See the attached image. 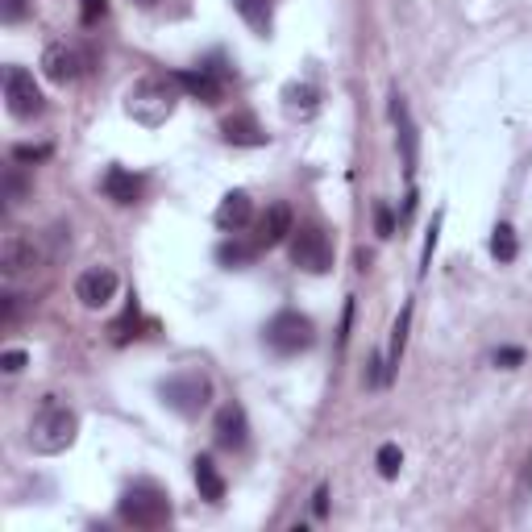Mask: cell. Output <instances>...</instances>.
Wrapping results in <instances>:
<instances>
[{
  "label": "cell",
  "mask_w": 532,
  "mask_h": 532,
  "mask_svg": "<svg viewBox=\"0 0 532 532\" xmlns=\"http://www.w3.org/2000/svg\"><path fill=\"white\" fill-rule=\"evenodd\" d=\"M25 362H30V358H25V350H5V354H0V370H5V375H17Z\"/></svg>",
  "instance_id": "obj_25"
},
{
  "label": "cell",
  "mask_w": 532,
  "mask_h": 532,
  "mask_svg": "<svg viewBox=\"0 0 532 532\" xmlns=\"http://www.w3.org/2000/svg\"><path fill=\"white\" fill-rule=\"evenodd\" d=\"M516 250H520V246H516V229H512V225H499V229H495V237H491V254L499 258V262H512Z\"/></svg>",
  "instance_id": "obj_21"
},
{
  "label": "cell",
  "mask_w": 532,
  "mask_h": 532,
  "mask_svg": "<svg viewBox=\"0 0 532 532\" xmlns=\"http://www.w3.org/2000/svg\"><path fill=\"white\" fill-rule=\"evenodd\" d=\"M50 150L46 146H17L13 150V158H17V163H38V158H46Z\"/></svg>",
  "instance_id": "obj_30"
},
{
  "label": "cell",
  "mask_w": 532,
  "mask_h": 532,
  "mask_svg": "<svg viewBox=\"0 0 532 532\" xmlns=\"http://www.w3.org/2000/svg\"><path fill=\"white\" fill-rule=\"evenodd\" d=\"M233 9L246 17V25L254 34H271V0H233Z\"/></svg>",
  "instance_id": "obj_19"
},
{
  "label": "cell",
  "mask_w": 532,
  "mask_h": 532,
  "mask_svg": "<svg viewBox=\"0 0 532 532\" xmlns=\"http://www.w3.org/2000/svg\"><path fill=\"white\" fill-rule=\"evenodd\" d=\"M221 133H225L229 146H266L262 125H258V121L250 117V113H233V117H225Z\"/></svg>",
  "instance_id": "obj_14"
},
{
  "label": "cell",
  "mask_w": 532,
  "mask_h": 532,
  "mask_svg": "<svg viewBox=\"0 0 532 532\" xmlns=\"http://www.w3.org/2000/svg\"><path fill=\"white\" fill-rule=\"evenodd\" d=\"M75 433H79V416L71 412L67 404L46 399L42 412L34 416V424H30V445L38 454H63V449L75 441Z\"/></svg>",
  "instance_id": "obj_1"
},
{
  "label": "cell",
  "mask_w": 532,
  "mask_h": 532,
  "mask_svg": "<svg viewBox=\"0 0 532 532\" xmlns=\"http://www.w3.org/2000/svg\"><path fill=\"white\" fill-rule=\"evenodd\" d=\"M121 520L133 524V528H163L171 520V499L163 487L154 483H133L121 495Z\"/></svg>",
  "instance_id": "obj_2"
},
{
  "label": "cell",
  "mask_w": 532,
  "mask_h": 532,
  "mask_svg": "<svg viewBox=\"0 0 532 532\" xmlns=\"http://www.w3.org/2000/svg\"><path fill=\"white\" fill-rule=\"evenodd\" d=\"M250 441V424H246V412L237 404H225L217 412V445L221 449H246Z\"/></svg>",
  "instance_id": "obj_12"
},
{
  "label": "cell",
  "mask_w": 532,
  "mask_h": 532,
  "mask_svg": "<svg viewBox=\"0 0 532 532\" xmlns=\"http://www.w3.org/2000/svg\"><path fill=\"white\" fill-rule=\"evenodd\" d=\"M291 262L300 266V271H308V275H325V271H333V241H329V233L320 225H300L291 229Z\"/></svg>",
  "instance_id": "obj_4"
},
{
  "label": "cell",
  "mask_w": 532,
  "mask_h": 532,
  "mask_svg": "<svg viewBox=\"0 0 532 532\" xmlns=\"http://www.w3.org/2000/svg\"><path fill=\"white\" fill-rule=\"evenodd\" d=\"M88 67H92V54L79 46V42H50L46 54H42V75H46L50 84H59V88L84 79Z\"/></svg>",
  "instance_id": "obj_6"
},
{
  "label": "cell",
  "mask_w": 532,
  "mask_h": 532,
  "mask_svg": "<svg viewBox=\"0 0 532 532\" xmlns=\"http://www.w3.org/2000/svg\"><path fill=\"white\" fill-rule=\"evenodd\" d=\"M524 362V350H499L495 354V366H520Z\"/></svg>",
  "instance_id": "obj_32"
},
{
  "label": "cell",
  "mask_w": 532,
  "mask_h": 532,
  "mask_svg": "<svg viewBox=\"0 0 532 532\" xmlns=\"http://www.w3.org/2000/svg\"><path fill=\"white\" fill-rule=\"evenodd\" d=\"M399 466H404L399 445H383V449H379V474H383V478H395V474H399Z\"/></svg>",
  "instance_id": "obj_23"
},
{
  "label": "cell",
  "mask_w": 532,
  "mask_h": 532,
  "mask_svg": "<svg viewBox=\"0 0 532 532\" xmlns=\"http://www.w3.org/2000/svg\"><path fill=\"white\" fill-rule=\"evenodd\" d=\"M375 225H379V237H391L395 233V221H391V208H387V204H375Z\"/></svg>",
  "instance_id": "obj_27"
},
{
  "label": "cell",
  "mask_w": 532,
  "mask_h": 532,
  "mask_svg": "<svg viewBox=\"0 0 532 532\" xmlns=\"http://www.w3.org/2000/svg\"><path fill=\"white\" fill-rule=\"evenodd\" d=\"M0 17H5V21H21V17H25V0H0Z\"/></svg>",
  "instance_id": "obj_29"
},
{
  "label": "cell",
  "mask_w": 532,
  "mask_h": 532,
  "mask_svg": "<svg viewBox=\"0 0 532 532\" xmlns=\"http://www.w3.org/2000/svg\"><path fill=\"white\" fill-rule=\"evenodd\" d=\"M125 109L133 121H142V125H163V121L171 117V109H175V92H171L167 79H142V84H133L125 96Z\"/></svg>",
  "instance_id": "obj_3"
},
{
  "label": "cell",
  "mask_w": 532,
  "mask_h": 532,
  "mask_svg": "<svg viewBox=\"0 0 532 532\" xmlns=\"http://www.w3.org/2000/svg\"><path fill=\"white\" fill-rule=\"evenodd\" d=\"M158 395H163V404H167L171 412L200 416L208 404V395H212V383H208V375H200V370H188V375L167 379V383L158 387Z\"/></svg>",
  "instance_id": "obj_5"
},
{
  "label": "cell",
  "mask_w": 532,
  "mask_h": 532,
  "mask_svg": "<svg viewBox=\"0 0 532 532\" xmlns=\"http://www.w3.org/2000/svg\"><path fill=\"white\" fill-rule=\"evenodd\" d=\"M316 341V329L304 312H279L271 325H266V345L275 354H300Z\"/></svg>",
  "instance_id": "obj_7"
},
{
  "label": "cell",
  "mask_w": 532,
  "mask_h": 532,
  "mask_svg": "<svg viewBox=\"0 0 532 532\" xmlns=\"http://www.w3.org/2000/svg\"><path fill=\"white\" fill-rule=\"evenodd\" d=\"M283 96H287V109H291V113H304V117H308V113L316 109V104H312V100H316V92H312V88H304V84H300V88L291 84V88H287Z\"/></svg>",
  "instance_id": "obj_22"
},
{
  "label": "cell",
  "mask_w": 532,
  "mask_h": 532,
  "mask_svg": "<svg viewBox=\"0 0 532 532\" xmlns=\"http://www.w3.org/2000/svg\"><path fill=\"white\" fill-rule=\"evenodd\" d=\"M437 229H441V217H437V221H433V229H429V237H424V266L433 262V246H437ZM424 266H420V271H424Z\"/></svg>",
  "instance_id": "obj_31"
},
{
  "label": "cell",
  "mask_w": 532,
  "mask_h": 532,
  "mask_svg": "<svg viewBox=\"0 0 532 532\" xmlns=\"http://www.w3.org/2000/svg\"><path fill=\"white\" fill-rule=\"evenodd\" d=\"M113 296H117V271H113V266H88V271L75 279V300L84 308H92V312L109 308Z\"/></svg>",
  "instance_id": "obj_10"
},
{
  "label": "cell",
  "mask_w": 532,
  "mask_h": 532,
  "mask_svg": "<svg viewBox=\"0 0 532 532\" xmlns=\"http://www.w3.org/2000/svg\"><path fill=\"white\" fill-rule=\"evenodd\" d=\"M408 325H412V304L399 312V320H395V333H391V358H387V370L395 375V366H399V354H404V341H408Z\"/></svg>",
  "instance_id": "obj_20"
},
{
  "label": "cell",
  "mask_w": 532,
  "mask_h": 532,
  "mask_svg": "<svg viewBox=\"0 0 532 532\" xmlns=\"http://www.w3.org/2000/svg\"><path fill=\"white\" fill-rule=\"evenodd\" d=\"M250 217H254V204H250L246 192H229L217 208V225L225 229V233H237L241 225H250Z\"/></svg>",
  "instance_id": "obj_15"
},
{
  "label": "cell",
  "mask_w": 532,
  "mask_h": 532,
  "mask_svg": "<svg viewBox=\"0 0 532 532\" xmlns=\"http://www.w3.org/2000/svg\"><path fill=\"white\" fill-rule=\"evenodd\" d=\"M5 100H9V113L17 121H34L46 109V100H42L38 84L25 67H5Z\"/></svg>",
  "instance_id": "obj_8"
},
{
  "label": "cell",
  "mask_w": 532,
  "mask_h": 532,
  "mask_svg": "<svg viewBox=\"0 0 532 532\" xmlns=\"http://www.w3.org/2000/svg\"><path fill=\"white\" fill-rule=\"evenodd\" d=\"M296 229L291 221V208L287 204H266V212L258 217V229H254V250H275L279 241H287Z\"/></svg>",
  "instance_id": "obj_11"
},
{
  "label": "cell",
  "mask_w": 532,
  "mask_h": 532,
  "mask_svg": "<svg viewBox=\"0 0 532 532\" xmlns=\"http://www.w3.org/2000/svg\"><path fill=\"white\" fill-rule=\"evenodd\" d=\"M34 266H42V241L34 233H5V241H0V271L9 279L25 275V271H34Z\"/></svg>",
  "instance_id": "obj_9"
},
{
  "label": "cell",
  "mask_w": 532,
  "mask_h": 532,
  "mask_svg": "<svg viewBox=\"0 0 532 532\" xmlns=\"http://www.w3.org/2000/svg\"><path fill=\"white\" fill-rule=\"evenodd\" d=\"M104 196H109L113 204H138L142 179H138V175H129V171H121V167H113L109 175H104Z\"/></svg>",
  "instance_id": "obj_16"
},
{
  "label": "cell",
  "mask_w": 532,
  "mask_h": 532,
  "mask_svg": "<svg viewBox=\"0 0 532 532\" xmlns=\"http://www.w3.org/2000/svg\"><path fill=\"white\" fill-rule=\"evenodd\" d=\"M391 117H395V125H399L404 167H408V175H416V125H412V117H408V109H404V100L399 96H395V104H391Z\"/></svg>",
  "instance_id": "obj_17"
},
{
  "label": "cell",
  "mask_w": 532,
  "mask_h": 532,
  "mask_svg": "<svg viewBox=\"0 0 532 532\" xmlns=\"http://www.w3.org/2000/svg\"><path fill=\"white\" fill-rule=\"evenodd\" d=\"M250 254L254 250H246V246H221V262H229V266H241Z\"/></svg>",
  "instance_id": "obj_28"
},
{
  "label": "cell",
  "mask_w": 532,
  "mask_h": 532,
  "mask_svg": "<svg viewBox=\"0 0 532 532\" xmlns=\"http://www.w3.org/2000/svg\"><path fill=\"white\" fill-rule=\"evenodd\" d=\"M312 512H316V516H325V512H329V491H325V487H320V491H316V503H312Z\"/></svg>",
  "instance_id": "obj_33"
},
{
  "label": "cell",
  "mask_w": 532,
  "mask_h": 532,
  "mask_svg": "<svg viewBox=\"0 0 532 532\" xmlns=\"http://www.w3.org/2000/svg\"><path fill=\"white\" fill-rule=\"evenodd\" d=\"M138 5H142V9H150V5H154V0H138Z\"/></svg>",
  "instance_id": "obj_34"
},
{
  "label": "cell",
  "mask_w": 532,
  "mask_h": 532,
  "mask_svg": "<svg viewBox=\"0 0 532 532\" xmlns=\"http://www.w3.org/2000/svg\"><path fill=\"white\" fill-rule=\"evenodd\" d=\"M104 13H109V0H79V21L84 25H96Z\"/></svg>",
  "instance_id": "obj_24"
},
{
  "label": "cell",
  "mask_w": 532,
  "mask_h": 532,
  "mask_svg": "<svg viewBox=\"0 0 532 532\" xmlns=\"http://www.w3.org/2000/svg\"><path fill=\"white\" fill-rule=\"evenodd\" d=\"M21 196H25V183H21L17 171H9V175H5V200H9V204H17Z\"/></svg>",
  "instance_id": "obj_26"
},
{
  "label": "cell",
  "mask_w": 532,
  "mask_h": 532,
  "mask_svg": "<svg viewBox=\"0 0 532 532\" xmlns=\"http://www.w3.org/2000/svg\"><path fill=\"white\" fill-rule=\"evenodd\" d=\"M196 487H200V495H204L208 503H221L225 499V478H221V470L212 466V458H196Z\"/></svg>",
  "instance_id": "obj_18"
},
{
  "label": "cell",
  "mask_w": 532,
  "mask_h": 532,
  "mask_svg": "<svg viewBox=\"0 0 532 532\" xmlns=\"http://www.w3.org/2000/svg\"><path fill=\"white\" fill-rule=\"evenodd\" d=\"M175 84L183 92H192L196 100H204V104H217L221 92H225V84H221V75L212 67H200V71H179Z\"/></svg>",
  "instance_id": "obj_13"
}]
</instances>
